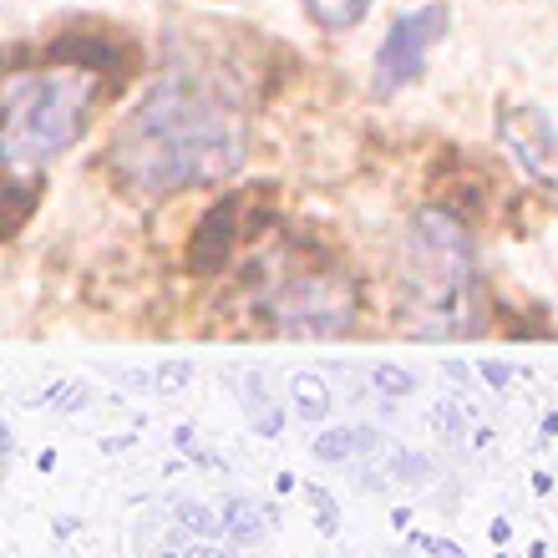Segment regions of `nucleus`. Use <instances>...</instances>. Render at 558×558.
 <instances>
[{
  "label": "nucleus",
  "instance_id": "obj_1",
  "mask_svg": "<svg viewBox=\"0 0 558 558\" xmlns=\"http://www.w3.org/2000/svg\"><path fill=\"white\" fill-rule=\"evenodd\" d=\"M239 158H244V128L183 82L153 92L118 137V162L128 168V178L162 193L223 178Z\"/></svg>",
  "mask_w": 558,
  "mask_h": 558
},
{
  "label": "nucleus",
  "instance_id": "obj_2",
  "mask_svg": "<svg viewBox=\"0 0 558 558\" xmlns=\"http://www.w3.org/2000/svg\"><path fill=\"white\" fill-rule=\"evenodd\" d=\"M97 107L92 76H11L5 87V168L26 173L41 168L57 153L87 133V118Z\"/></svg>",
  "mask_w": 558,
  "mask_h": 558
},
{
  "label": "nucleus",
  "instance_id": "obj_3",
  "mask_svg": "<svg viewBox=\"0 0 558 558\" xmlns=\"http://www.w3.org/2000/svg\"><path fill=\"white\" fill-rule=\"evenodd\" d=\"M447 26H452V11H447V0H426L422 11L412 15H397L391 21V31H386V41L376 46V92L381 97H391V92L412 87L416 76H422L426 66V51H432V41L437 36H447Z\"/></svg>",
  "mask_w": 558,
  "mask_h": 558
},
{
  "label": "nucleus",
  "instance_id": "obj_4",
  "mask_svg": "<svg viewBox=\"0 0 558 558\" xmlns=\"http://www.w3.org/2000/svg\"><path fill=\"white\" fill-rule=\"evenodd\" d=\"M498 137L518 158V168L529 173V183L544 193L548 204H558V133L538 107H498Z\"/></svg>",
  "mask_w": 558,
  "mask_h": 558
},
{
  "label": "nucleus",
  "instance_id": "obj_5",
  "mask_svg": "<svg viewBox=\"0 0 558 558\" xmlns=\"http://www.w3.org/2000/svg\"><path fill=\"white\" fill-rule=\"evenodd\" d=\"M239 244H250V239H244V198L229 193L219 204H208L204 219L193 223L189 244H183V265H189L193 279H214L229 269Z\"/></svg>",
  "mask_w": 558,
  "mask_h": 558
},
{
  "label": "nucleus",
  "instance_id": "obj_6",
  "mask_svg": "<svg viewBox=\"0 0 558 558\" xmlns=\"http://www.w3.org/2000/svg\"><path fill=\"white\" fill-rule=\"evenodd\" d=\"M41 61L51 66H76L87 76H128L133 72V46L122 36H107L102 26H66L41 46Z\"/></svg>",
  "mask_w": 558,
  "mask_h": 558
},
{
  "label": "nucleus",
  "instance_id": "obj_7",
  "mask_svg": "<svg viewBox=\"0 0 558 558\" xmlns=\"http://www.w3.org/2000/svg\"><path fill=\"white\" fill-rule=\"evenodd\" d=\"M441 214L457 223H477L487 219V183L483 178H468V173H452L447 189H441Z\"/></svg>",
  "mask_w": 558,
  "mask_h": 558
},
{
  "label": "nucleus",
  "instance_id": "obj_8",
  "mask_svg": "<svg viewBox=\"0 0 558 558\" xmlns=\"http://www.w3.org/2000/svg\"><path fill=\"white\" fill-rule=\"evenodd\" d=\"M265 533H269V523H265V513H259V502H250V498L223 502V544L254 548V544H265Z\"/></svg>",
  "mask_w": 558,
  "mask_h": 558
},
{
  "label": "nucleus",
  "instance_id": "obj_9",
  "mask_svg": "<svg viewBox=\"0 0 558 558\" xmlns=\"http://www.w3.org/2000/svg\"><path fill=\"white\" fill-rule=\"evenodd\" d=\"M366 447H376V432H371V426H330V432L315 437L310 452L320 457V462H345V457L366 452Z\"/></svg>",
  "mask_w": 558,
  "mask_h": 558
},
{
  "label": "nucleus",
  "instance_id": "obj_10",
  "mask_svg": "<svg viewBox=\"0 0 558 558\" xmlns=\"http://www.w3.org/2000/svg\"><path fill=\"white\" fill-rule=\"evenodd\" d=\"M305 11L325 36H340V31L361 26V15L371 11V0H305Z\"/></svg>",
  "mask_w": 558,
  "mask_h": 558
},
{
  "label": "nucleus",
  "instance_id": "obj_11",
  "mask_svg": "<svg viewBox=\"0 0 558 558\" xmlns=\"http://www.w3.org/2000/svg\"><path fill=\"white\" fill-rule=\"evenodd\" d=\"M31 204H41V178H26V173H11V189H5V239L21 234V223L31 219Z\"/></svg>",
  "mask_w": 558,
  "mask_h": 558
},
{
  "label": "nucleus",
  "instance_id": "obj_12",
  "mask_svg": "<svg viewBox=\"0 0 558 558\" xmlns=\"http://www.w3.org/2000/svg\"><path fill=\"white\" fill-rule=\"evenodd\" d=\"M173 518H178V529L193 533V538H223V513H214V508L198 498H178Z\"/></svg>",
  "mask_w": 558,
  "mask_h": 558
},
{
  "label": "nucleus",
  "instance_id": "obj_13",
  "mask_svg": "<svg viewBox=\"0 0 558 558\" xmlns=\"http://www.w3.org/2000/svg\"><path fill=\"white\" fill-rule=\"evenodd\" d=\"M290 397H294V407H300V416H325V412H330V391H325L310 371L290 381Z\"/></svg>",
  "mask_w": 558,
  "mask_h": 558
},
{
  "label": "nucleus",
  "instance_id": "obj_14",
  "mask_svg": "<svg viewBox=\"0 0 558 558\" xmlns=\"http://www.w3.org/2000/svg\"><path fill=\"white\" fill-rule=\"evenodd\" d=\"M391 477H401V483H432V462L426 457H407V452H397L391 457Z\"/></svg>",
  "mask_w": 558,
  "mask_h": 558
},
{
  "label": "nucleus",
  "instance_id": "obj_15",
  "mask_svg": "<svg viewBox=\"0 0 558 558\" xmlns=\"http://www.w3.org/2000/svg\"><path fill=\"white\" fill-rule=\"evenodd\" d=\"M371 381H376V386H381V391H386V397H407V391H412V376H407V371H397V366H381V371H376V376H371Z\"/></svg>",
  "mask_w": 558,
  "mask_h": 558
},
{
  "label": "nucleus",
  "instance_id": "obj_16",
  "mask_svg": "<svg viewBox=\"0 0 558 558\" xmlns=\"http://www.w3.org/2000/svg\"><path fill=\"white\" fill-rule=\"evenodd\" d=\"M310 502H315V518H320V529H325V533H340V508L325 498L320 487H310Z\"/></svg>",
  "mask_w": 558,
  "mask_h": 558
},
{
  "label": "nucleus",
  "instance_id": "obj_17",
  "mask_svg": "<svg viewBox=\"0 0 558 558\" xmlns=\"http://www.w3.org/2000/svg\"><path fill=\"white\" fill-rule=\"evenodd\" d=\"M183 558H239V548L234 544H219V538H193Z\"/></svg>",
  "mask_w": 558,
  "mask_h": 558
}]
</instances>
